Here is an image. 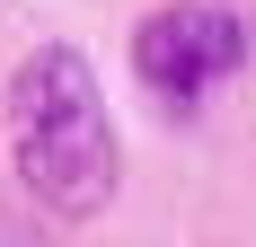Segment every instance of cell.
Wrapping results in <instances>:
<instances>
[{
  "instance_id": "1",
  "label": "cell",
  "mask_w": 256,
  "mask_h": 247,
  "mask_svg": "<svg viewBox=\"0 0 256 247\" xmlns=\"http://www.w3.org/2000/svg\"><path fill=\"white\" fill-rule=\"evenodd\" d=\"M9 159L18 186L36 194V212L53 221H88L115 194V124H106L98 71L80 44H36L9 71Z\"/></svg>"
},
{
  "instance_id": "3",
  "label": "cell",
  "mask_w": 256,
  "mask_h": 247,
  "mask_svg": "<svg viewBox=\"0 0 256 247\" xmlns=\"http://www.w3.org/2000/svg\"><path fill=\"white\" fill-rule=\"evenodd\" d=\"M0 247H36V230H18V221H0Z\"/></svg>"
},
{
  "instance_id": "2",
  "label": "cell",
  "mask_w": 256,
  "mask_h": 247,
  "mask_svg": "<svg viewBox=\"0 0 256 247\" xmlns=\"http://www.w3.org/2000/svg\"><path fill=\"white\" fill-rule=\"evenodd\" d=\"M238 62H248V18H238L230 0H168V9L142 18V36H132V71H142V88H150L159 106L212 98Z\"/></svg>"
}]
</instances>
